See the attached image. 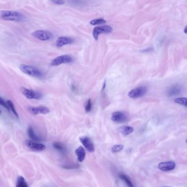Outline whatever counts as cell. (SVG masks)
<instances>
[{
    "label": "cell",
    "instance_id": "cell-1",
    "mask_svg": "<svg viewBox=\"0 0 187 187\" xmlns=\"http://www.w3.org/2000/svg\"><path fill=\"white\" fill-rule=\"evenodd\" d=\"M0 18L3 20L14 21H23L26 19V16L21 13L11 10L0 11Z\"/></svg>",
    "mask_w": 187,
    "mask_h": 187
},
{
    "label": "cell",
    "instance_id": "cell-2",
    "mask_svg": "<svg viewBox=\"0 0 187 187\" xmlns=\"http://www.w3.org/2000/svg\"><path fill=\"white\" fill-rule=\"evenodd\" d=\"M20 70L29 76H34L36 77H41L42 76V72L37 68L32 66L21 64L19 66Z\"/></svg>",
    "mask_w": 187,
    "mask_h": 187
},
{
    "label": "cell",
    "instance_id": "cell-3",
    "mask_svg": "<svg viewBox=\"0 0 187 187\" xmlns=\"http://www.w3.org/2000/svg\"><path fill=\"white\" fill-rule=\"evenodd\" d=\"M32 36L41 41L50 40L52 39L53 34L50 31L39 30L32 32Z\"/></svg>",
    "mask_w": 187,
    "mask_h": 187
},
{
    "label": "cell",
    "instance_id": "cell-4",
    "mask_svg": "<svg viewBox=\"0 0 187 187\" xmlns=\"http://www.w3.org/2000/svg\"><path fill=\"white\" fill-rule=\"evenodd\" d=\"M147 92V88L145 86H140L130 91L128 96L132 99H136L144 96Z\"/></svg>",
    "mask_w": 187,
    "mask_h": 187
},
{
    "label": "cell",
    "instance_id": "cell-5",
    "mask_svg": "<svg viewBox=\"0 0 187 187\" xmlns=\"http://www.w3.org/2000/svg\"><path fill=\"white\" fill-rule=\"evenodd\" d=\"M20 91L23 93V95L25 96L26 98L29 99H40L42 97V94L40 93L26 88L24 87H22L20 88Z\"/></svg>",
    "mask_w": 187,
    "mask_h": 187
},
{
    "label": "cell",
    "instance_id": "cell-6",
    "mask_svg": "<svg viewBox=\"0 0 187 187\" xmlns=\"http://www.w3.org/2000/svg\"><path fill=\"white\" fill-rule=\"evenodd\" d=\"M112 31V29L110 26H98L94 28L93 31V36L94 39L97 40L98 36L103 33H110Z\"/></svg>",
    "mask_w": 187,
    "mask_h": 187
},
{
    "label": "cell",
    "instance_id": "cell-7",
    "mask_svg": "<svg viewBox=\"0 0 187 187\" xmlns=\"http://www.w3.org/2000/svg\"><path fill=\"white\" fill-rule=\"evenodd\" d=\"M72 57L68 55H63L56 57L51 62V66H59L62 64H68L72 62Z\"/></svg>",
    "mask_w": 187,
    "mask_h": 187
},
{
    "label": "cell",
    "instance_id": "cell-8",
    "mask_svg": "<svg viewBox=\"0 0 187 187\" xmlns=\"http://www.w3.org/2000/svg\"><path fill=\"white\" fill-rule=\"evenodd\" d=\"M80 141L88 152H93L95 151V148L94 144L89 137H82L80 138Z\"/></svg>",
    "mask_w": 187,
    "mask_h": 187
},
{
    "label": "cell",
    "instance_id": "cell-9",
    "mask_svg": "<svg viewBox=\"0 0 187 187\" xmlns=\"http://www.w3.org/2000/svg\"><path fill=\"white\" fill-rule=\"evenodd\" d=\"M26 144L27 147L34 151H39V152L43 151L46 148L45 146L43 145V144L39 143L30 140H26Z\"/></svg>",
    "mask_w": 187,
    "mask_h": 187
},
{
    "label": "cell",
    "instance_id": "cell-10",
    "mask_svg": "<svg viewBox=\"0 0 187 187\" xmlns=\"http://www.w3.org/2000/svg\"><path fill=\"white\" fill-rule=\"evenodd\" d=\"M111 120L116 123H122L126 121V115L121 111L114 112L112 114Z\"/></svg>",
    "mask_w": 187,
    "mask_h": 187
},
{
    "label": "cell",
    "instance_id": "cell-11",
    "mask_svg": "<svg viewBox=\"0 0 187 187\" xmlns=\"http://www.w3.org/2000/svg\"><path fill=\"white\" fill-rule=\"evenodd\" d=\"M176 167V164L173 161L162 162L158 165V168L162 171L173 170Z\"/></svg>",
    "mask_w": 187,
    "mask_h": 187
},
{
    "label": "cell",
    "instance_id": "cell-12",
    "mask_svg": "<svg viewBox=\"0 0 187 187\" xmlns=\"http://www.w3.org/2000/svg\"><path fill=\"white\" fill-rule=\"evenodd\" d=\"M182 89V87L179 85L176 84L172 85L167 89V95L168 97L177 96L181 93Z\"/></svg>",
    "mask_w": 187,
    "mask_h": 187
},
{
    "label": "cell",
    "instance_id": "cell-13",
    "mask_svg": "<svg viewBox=\"0 0 187 187\" xmlns=\"http://www.w3.org/2000/svg\"><path fill=\"white\" fill-rule=\"evenodd\" d=\"M29 111L34 115L37 114H47L50 112V109L44 106H37V107H30L29 108Z\"/></svg>",
    "mask_w": 187,
    "mask_h": 187
},
{
    "label": "cell",
    "instance_id": "cell-14",
    "mask_svg": "<svg viewBox=\"0 0 187 187\" xmlns=\"http://www.w3.org/2000/svg\"><path fill=\"white\" fill-rule=\"evenodd\" d=\"M74 42V39L69 37H59L56 41V46L58 47H61L64 46L71 44Z\"/></svg>",
    "mask_w": 187,
    "mask_h": 187
},
{
    "label": "cell",
    "instance_id": "cell-15",
    "mask_svg": "<svg viewBox=\"0 0 187 187\" xmlns=\"http://www.w3.org/2000/svg\"><path fill=\"white\" fill-rule=\"evenodd\" d=\"M75 153L79 161L82 162L84 160L86 156V151L83 147L80 146L77 148L75 150Z\"/></svg>",
    "mask_w": 187,
    "mask_h": 187
},
{
    "label": "cell",
    "instance_id": "cell-16",
    "mask_svg": "<svg viewBox=\"0 0 187 187\" xmlns=\"http://www.w3.org/2000/svg\"><path fill=\"white\" fill-rule=\"evenodd\" d=\"M28 136L34 142H40L41 141V139L35 133L34 129L32 127L29 126L28 128Z\"/></svg>",
    "mask_w": 187,
    "mask_h": 187
},
{
    "label": "cell",
    "instance_id": "cell-17",
    "mask_svg": "<svg viewBox=\"0 0 187 187\" xmlns=\"http://www.w3.org/2000/svg\"><path fill=\"white\" fill-rule=\"evenodd\" d=\"M53 147H54V148L56 149L57 150L61 152L63 154H64L66 152V147L64 146L63 144H62L61 142H54L53 144Z\"/></svg>",
    "mask_w": 187,
    "mask_h": 187
},
{
    "label": "cell",
    "instance_id": "cell-18",
    "mask_svg": "<svg viewBox=\"0 0 187 187\" xmlns=\"http://www.w3.org/2000/svg\"><path fill=\"white\" fill-rule=\"evenodd\" d=\"M119 177H120V178L126 184L127 186L128 187H134V185L132 183V182H131V181L130 179V178L128 177L126 175L121 173H120L119 175Z\"/></svg>",
    "mask_w": 187,
    "mask_h": 187
},
{
    "label": "cell",
    "instance_id": "cell-19",
    "mask_svg": "<svg viewBox=\"0 0 187 187\" xmlns=\"http://www.w3.org/2000/svg\"><path fill=\"white\" fill-rule=\"evenodd\" d=\"M133 131V128L131 126H122L120 128V132L124 136L130 135Z\"/></svg>",
    "mask_w": 187,
    "mask_h": 187
},
{
    "label": "cell",
    "instance_id": "cell-20",
    "mask_svg": "<svg viewBox=\"0 0 187 187\" xmlns=\"http://www.w3.org/2000/svg\"><path fill=\"white\" fill-rule=\"evenodd\" d=\"M16 187H28V184L24 177L20 176L18 178Z\"/></svg>",
    "mask_w": 187,
    "mask_h": 187
},
{
    "label": "cell",
    "instance_id": "cell-21",
    "mask_svg": "<svg viewBox=\"0 0 187 187\" xmlns=\"http://www.w3.org/2000/svg\"><path fill=\"white\" fill-rule=\"evenodd\" d=\"M7 106H8V108H9L10 110L11 111H12V112H13V113L14 114V115H15L17 118H18V117H19V115H18V114L16 110H15V107H14V104H13V103L12 102V101H10V100L7 101Z\"/></svg>",
    "mask_w": 187,
    "mask_h": 187
},
{
    "label": "cell",
    "instance_id": "cell-22",
    "mask_svg": "<svg viewBox=\"0 0 187 187\" xmlns=\"http://www.w3.org/2000/svg\"><path fill=\"white\" fill-rule=\"evenodd\" d=\"M174 102L175 103L179 104L180 105L184 106H187V98H178L175 99Z\"/></svg>",
    "mask_w": 187,
    "mask_h": 187
},
{
    "label": "cell",
    "instance_id": "cell-23",
    "mask_svg": "<svg viewBox=\"0 0 187 187\" xmlns=\"http://www.w3.org/2000/svg\"><path fill=\"white\" fill-rule=\"evenodd\" d=\"M106 23V21L103 19H97L95 20H91L90 24L92 26H97L99 24H102Z\"/></svg>",
    "mask_w": 187,
    "mask_h": 187
},
{
    "label": "cell",
    "instance_id": "cell-24",
    "mask_svg": "<svg viewBox=\"0 0 187 187\" xmlns=\"http://www.w3.org/2000/svg\"><path fill=\"white\" fill-rule=\"evenodd\" d=\"M124 149V146L123 145H115L112 146L111 148V152L114 153L117 152H120Z\"/></svg>",
    "mask_w": 187,
    "mask_h": 187
},
{
    "label": "cell",
    "instance_id": "cell-25",
    "mask_svg": "<svg viewBox=\"0 0 187 187\" xmlns=\"http://www.w3.org/2000/svg\"><path fill=\"white\" fill-rule=\"evenodd\" d=\"M92 101L90 99H88V101H86L85 106V109L86 112H89L91 111L92 110Z\"/></svg>",
    "mask_w": 187,
    "mask_h": 187
},
{
    "label": "cell",
    "instance_id": "cell-26",
    "mask_svg": "<svg viewBox=\"0 0 187 187\" xmlns=\"http://www.w3.org/2000/svg\"><path fill=\"white\" fill-rule=\"evenodd\" d=\"M0 105L2 106H3L4 108H5L6 109H7L8 111H10V109L8 108V106L7 104V102H6L5 101V100L1 97H0Z\"/></svg>",
    "mask_w": 187,
    "mask_h": 187
},
{
    "label": "cell",
    "instance_id": "cell-27",
    "mask_svg": "<svg viewBox=\"0 0 187 187\" xmlns=\"http://www.w3.org/2000/svg\"><path fill=\"white\" fill-rule=\"evenodd\" d=\"M52 2L57 5H61L65 3V1L63 0H53L52 1Z\"/></svg>",
    "mask_w": 187,
    "mask_h": 187
},
{
    "label": "cell",
    "instance_id": "cell-28",
    "mask_svg": "<svg viewBox=\"0 0 187 187\" xmlns=\"http://www.w3.org/2000/svg\"><path fill=\"white\" fill-rule=\"evenodd\" d=\"M152 50V48H148V49L147 48H146L145 50H144L143 52H149V51H150Z\"/></svg>",
    "mask_w": 187,
    "mask_h": 187
},
{
    "label": "cell",
    "instance_id": "cell-29",
    "mask_svg": "<svg viewBox=\"0 0 187 187\" xmlns=\"http://www.w3.org/2000/svg\"><path fill=\"white\" fill-rule=\"evenodd\" d=\"M184 33H185L186 34H187V26H186V27H185V29H184Z\"/></svg>",
    "mask_w": 187,
    "mask_h": 187
},
{
    "label": "cell",
    "instance_id": "cell-30",
    "mask_svg": "<svg viewBox=\"0 0 187 187\" xmlns=\"http://www.w3.org/2000/svg\"></svg>",
    "mask_w": 187,
    "mask_h": 187
},
{
    "label": "cell",
    "instance_id": "cell-31",
    "mask_svg": "<svg viewBox=\"0 0 187 187\" xmlns=\"http://www.w3.org/2000/svg\"><path fill=\"white\" fill-rule=\"evenodd\" d=\"M0 114H1V111H0Z\"/></svg>",
    "mask_w": 187,
    "mask_h": 187
}]
</instances>
